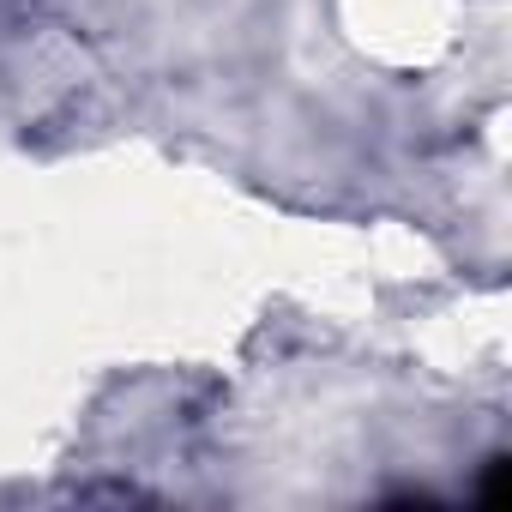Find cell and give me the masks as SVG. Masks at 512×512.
I'll return each mask as SVG.
<instances>
[{
	"label": "cell",
	"mask_w": 512,
	"mask_h": 512,
	"mask_svg": "<svg viewBox=\"0 0 512 512\" xmlns=\"http://www.w3.org/2000/svg\"><path fill=\"white\" fill-rule=\"evenodd\" d=\"M506 470H512L506 458H488V476H482V500L488 506H506Z\"/></svg>",
	"instance_id": "obj_1"
}]
</instances>
